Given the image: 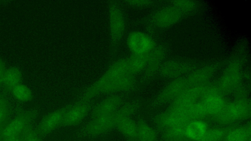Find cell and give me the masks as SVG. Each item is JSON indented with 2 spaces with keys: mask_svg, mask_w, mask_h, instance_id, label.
<instances>
[{
  "mask_svg": "<svg viewBox=\"0 0 251 141\" xmlns=\"http://www.w3.org/2000/svg\"><path fill=\"white\" fill-rule=\"evenodd\" d=\"M138 106L136 102L128 103L110 115L93 118L82 129L80 133L88 137H96L106 133L115 128L121 118L130 117Z\"/></svg>",
  "mask_w": 251,
  "mask_h": 141,
  "instance_id": "obj_1",
  "label": "cell"
},
{
  "mask_svg": "<svg viewBox=\"0 0 251 141\" xmlns=\"http://www.w3.org/2000/svg\"><path fill=\"white\" fill-rule=\"evenodd\" d=\"M127 75H132L129 69L128 58L119 60L113 65L102 76L85 91L81 101H89L92 97L100 94L102 89L107 85Z\"/></svg>",
  "mask_w": 251,
  "mask_h": 141,
  "instance_id": "obj_2",
  "label": "cell"
},
{
  "mask_svg": "<svg viewBox=\"0 0 251 141\" xmlns=\"http://www.w3.org/2000/svg\"><path fill=\"white\" fill-rule=\"evenodd\" d=\"M251 113L250 101L247 98L237 99L226 103L222 110L213 117L216 122L226 124L247 119Z\"/></svg>",
  "mask_w": 251,
  "mask_h": 141,
  "instance_id": "obj_3",
  "label": "cell"
},
{
  "mask_svg": "<svg viewBox=\"0 0 251 141\" xmlns=\"http://www.w3.org/2000/svg\"><path fill=\"white\" fill-rule=\"evenodd\" d=\"M242 77L240 64L236 60L231 61L226 67L216 86L221 94L231 92L240 85Z\"/></svg>",
  "mask_w": 251,
  "mask_h": 141,
  "instance_id": "obj_4",
  "label": "cell"
},
{
  "mask_svg": "<svg viewBox=\"0 0 251 141\" xmlns=\"http://www.w3.org/2000/svg\"><path fill=\"white\" fill-rule=\"evenodd\" d=\"M37 115L35 110L19 111L16 117L8 121L1 135V139L22 134L25 128L31 124Z\"/></svg>",
  "mask_w": 251,
  "mask_h": 141,
  "instance_id": "obj_5",
  "label": "cell"
},
{
  "mask_svg": "<svg viewBox=\"0 0 251 141\" xmlns=\"http://www.w3.org/2000/svg\"><path fill=\"white\" fill-rule=\"evenodd\" d=\"M209 84L189 87L173 100L171 108L184 109L198 101L208 93Z\"/></svg>",
  "mask_w": 251,
  "mask_h": 141,
  "instance_id": "obj_6",
  "label": "cell"
},
{
  "mask_svg": "<svg viewBox=\"0 0 251 141\" xmlns=\"http://www.w3.org/2000/svg\"><path fill=\"white\" fill-rule=\"evenodd\" d=\"M188 87L186 77L174 79L160 91L154 101V103L161 105L173 100Z\"/></svg>",
  "mask_w": 251,
  "mask_h": 141,
  "instance_id": "obj_7",
  "label": "cell"
},
{
  "mask_svg": "<svg viewBox=\"0 0 251 141\" xmlns=\"http://www.w3.org/2000/svg\"><path fill=\"white\" fill-rule=\"evenodd\" d=\"M183 13L172 4L161 8L153 15V24L160 28L173 26L180 21Z\"/></svg>",
  "mask_w": 251,
  "mask_h": 141,
  "instance_id": "obj_8",
  "label": "cell"
},
{
  "mask_svg": "<svg viewBox=\"0 0 251 141\" xmlns=\"http://www.w3.org/2000/svg\"><path fill=\"white\" fill-rule=\"evenodd\" d=\"M192 120L185 109L173 108L160 114L155 119L157 124L164 129L175 126H186Z\"/></svg>",
  "mask_w": 251,
  "mask_h": 141,
  "instance_id": "obj_9",
  "label": "cell"
},
{
  "mask_svg": "<svg viewBox=\"0 0 251 141\" xmlns=\"http://www.w3.org/2000/svg\"><path fill=\"white\" fill-rule=\"evenodd\" d=\"M127 45L133 54H148L154 47L153 39L141 31L131 33L127 39Z\"/></svg>",
  "mask_w": 251,
  "mask_h": 141,
  "instance_id": "obj_10",
  "label": "cell"
},
{
  "mask_svg": "<svg viewBox=\"0 0 251 141\" xmlns=\"http://www.w3.org/2000/svg\"><path fill=\"white\" fill-rule=\"evenodd\" d=\"M192 64L185 60L174 59L163 63L159 68L161 75L167 78L181 77L192 69Z\"/></svg>",
  "mask_w": 251,
  "mask_h": 141,
  "instance_id": "obj_11",
  "label": "cell"
},
{
  "mask_svg": "<svg viewBox=\"0 0 251 141\" xmlns=\"http://www.w3.org/2000/svg\"><path fill=\"white\" fill-rule=\"evenodd\" d=\"M69 106L53 111L46 115L35 130L39 136L46 135L61 126L65 114Z\"/></svg>",
  "mask_w": 251,
  "mask_h": 141,
  "instance_id": "obj_12",
  "label": "cell"
},
{
  "mask_svg": "<svg viewBox=\"0 0 251 141\" xmlns=\"http://www.w3.org/2000/svg\"><path fill=\"white\" fill-rule=\"evenodd\" d=\"M91 108L88 101L77 103L69 106L62 121L61 126H70L77 124L86 116Z\"/></svg>",
  "mask_w": 251,
  "mask_h": 141,
  "instance_id": "obj_13",
  "label": "cell"
},
{
  "mask_svg": "<svg viewBox=\"0 0 251 141\" xmlns=\"http://www.w3.org/2000/svg\"><path fill=\"white\" fill-rule=\"evenodd\" d=\"M217 67L216 64H209L192 71L186 77L189 87L206 84L215 74Z\"/></svg>",
  "mask_w": 251,
  "mask_h": 141,
  "instance_id": "obj_14",
  "label": "cell"
},
{
  "mask_svg": "<svg viewBox=\"0 0 251 141\" xmlns=\"http://www.w3.org/2000/svg\"><path fill=\"white\" fill-rule=\"evenodd\" d=\"M122 103V99L119 96L114 95L106 98L93 109L92 118L114 113L119 108Z\"/></svg>",
  "mask_w": 251,
  "mask_h": 141,
  "instance_id": "obj_15",
  "label": "cell"
},
{
  "mask_svg": "<svg viewBox=\"0 0 251 141\" xmlns=\"http://www.w3.org/2000/svg\"><path fill=\"white\" fill-rule=\"evenodd\" d=\"M110 24L112 38L114 41H117L123 34L125 22L121 11L113 4L110 7Z\"/></svg>",
  "mask_w": 251,
  "mask_h": 141,
  "instance_id": "obj_16",
  "label": "cell"
},
{
  "mask_svg": "<svg viewBox=\"0 0 251 141\" xmlns=\"http://www.w3.org/2000/svg\"><path fill=\"white\" fill-rule=\"evenodd\" d=\"M201 101L207 114L213 116L220 113L226 103L222 94H220L205 96L201 99Z\"/></svg>",
  "mask_w": 251,
  "mask_h": 141,
  "instance_id": "obj_17",
  "label": "cell"
},
{
  "mask_svg": "<svg viewBox=\"0 0 251 141\" xmlns=\"http://www.w3.org/2000/svg\"><path fill=\"white\" fill-rule=\"evenodd\" d=\"M22 79L21 71L16 67H11L5 70L2 84L6 91L11 92L16 86L21 83Z\"/></svg>",
  "mask_w": 251,
  "mask_h": 141,
  "instance_id": "obj_18",
  "label": "cell"
},
{
  "mask_svg": "<svg viewBox=\"0 0 251 141\" xmlns=\"http://www.w3.org/2000/svg\"><path fill=\"white\" fill-rule=\"evenodd\" d=\"M207 130V125L204 122L193 120L185 127L186 136L191 140L197 141L202 138Z\"/></svg>",
  "mask_w": 251,
  "mask_h": 141,
  "instance_id": "obj_19",
  "label": "cell"
},
{
  "mask_svg": "<svg viewBox=\"0 0 251 141\" xmlns=\"http://www.w3.org/2000/svg\"><path fill=\"white\" fill-rule=\"evenodd\" d=\"M116 128L127 139L137 140V123L130 117H124L117 123Z\"/></svg>",
  "mask_w": 251,
  "mask_h": 141,
  "instance_id": "obj_20",
  "label": "cell"
},
{
  "mask_svg": "<svg viewBox=\"0 0 251 141\" xmlns=\"http://www.w3.org/2000/svg\"><path fill=\"white\" fill-rule=\"evenodd\" d=\"M165 54V49L161 47L155 49L153 48L150 52L148 64L146 68L149 74L153 73L159 67L160 68L161 63L162 62Z\"/></svg>",
  "mask_w": 251,
  "mask_h": 141,
  "instance_id": "obj_21",
  "label": "cell"
},
{
  "mask_svg": "<svg viewBox=\"0 0 251 141\" xmlns=\"http://www.w3.org/2000/svg\"><path fill=\"white\" fill-rule=\"evenodd\" d=\"M251 124L230 130L225 136V141H251Z\"/></svg>",
  "mask_w": 251,
  "mask_h": 141,
  "instance_id": "obj_22",
  "label": "cell"
},
{
  "mask_svg": "<svg viewBox=\"0 0 251 141\" xmlns=\"http://www.w3.org/2000/svg\"><path fill=\"white\" fill-rule=\"evenodd\" d=\"M137 140L138 141H156V132L145 122L139 121L137 123Z\"/></svg>",
  "mask_w": 251,
  "mask_h": 141,
  "instance_id": "obj_23",
  "label": "cell"
},
{
  "mask_svg": "<svg viewBox=\"0 0 251 141\" xmlns=\"http://www.w3.org/2000/svg\"><path fill=\"white\" fill-rule=\"evenodd\" d=\"M149 53L133 54L132 56L128 58L129 67L132 74L146 69L149 60Z\"/></svg>",
  "mask_w": 251,
  "mask_h": 141,
  "instance_id": "obj_24",
  "label": "cell"
},
{
  "mask_svg": "<svg viewBox=\"0 0 251 141\" xmlns=\"http://www.w3.org/2000/svg\"><path fill=\"white\" fill-rule=\"evenodd\" d=\"M186 126H175L165 129L164 136L169 141H181L186 136Z\"/></svg>",
  "mask_w": 251,
  "mask_h": 141,
  "instance_id": "obj_25",
  "label": "cell"
},
{
  "mask_svg": "<svg viewBox=\"0 0 251 141\" xmlns=\"http://www.w3.org/2000/svg\"><path fill=\"white\" fill-rule=\"evenodd\" d=\"M11 113V106L7 97L0 94V127L9 121Z\"/></svg>",
  "mask_w": 251,
  "mask_h": 141,
  "instance_id": "obj_26",
  "label": "cell"
},
{
  "mask_svg": "<svg viewBox=\"0 0 251 141\" xmlns=\"http://www.w3.org/2000/svg\"><path fill=\"white\" fill-rule=\"evenodd\" d=\"M184 109L192 120L202 118L207 115L201 101L196 102Z\"/></svg>",
  "mask_w": 251,
  "mask_h": 141,
  "instance_id": "obj_27",
  "label": "cell"
},
{
  "mask_svg": "<svg viewBox=\"0 0 251 141\" xmlns=\"http://www.w3.org/2000/svg\"><path fill=\"white\" fill-rule=\"evenodd\" d=\"M14 97L21 102H27L32 98V93L25 85L21 83L16 86L11 91Z\"/></svg>",
  "mask_w": 251,
  "mask_h": 141,
  "instance_id": "obj_28",
  "label": "cell"
},
{
  "mask_svg": "<svg viewBox=\"0 0 251 141\" xmlns=\"http://www.w3.org/2000/svg\"><path fill=\"white\" fill-rule=\"evenodd\" d=\"M172 2V4L176 6L183 14L194 11L198 8L199 5L197 1L191 0H176Z\"/></svg>",
  "mask_w": 251,
  "mask_h": 141,
  "instance_id": "obj_29",
  "label": "cell"
},
{
  "mask_svg": "<svg viewBox=\"0 0 251 141\" xmlns=\"http://www.w3.org/2000/svg\"><path fill=\"white\" fill-rule=\"evenodd\" d=\"M225 132L220 128L207 130L201 139L197 141H220L224 137Z\"/></svg>",
  "mask_w": 251,
  "mask_h": 141,
  "instance_id": "obj_30",
  "label": "cell"
},
{
  "mask_svg": "<svg viewBox=\"0 0 251 141\" xmlns=\"http://www.w3.org/2000/svg\"><path fill=\"white\" fill-rule=\"evenodd\" d=\"M22 135L24 141H42L40 136L36 133L31 124L25 128Z\"/></svg>",
  "mask_w": 251,
  "mask_h": 141,
  "instance_id": "obj_31",
  "label": "cell"
},
{
  "mask_svg": "<svg viewBox=\"0 0 251 141\" xmlns=\"http://www.w3.org/2000/svg\"><path fill=\"white\" fill-rule=\"evenodd\" d=\"M127 2L133 5L137 6L148 5L151 4L153 2L152 1L149 0H130L128 1Z\"/></svg>",
  "mask_w": 251,
  "mask_h": 141,
  "instance_id": "obj_32",
  "label": "cell"
},
{
  "mask_svg": "<svg viewBox=\"0 0 251 141\" xmlns=\"http://www.w3.org/2000/svg\"><path fill=\"white\" fill-rule=\"evenodd\" d=\"M0 141H24V140L22 135L21 134L14 137L2 139Z\"/></svg>",
  "mask_w": 251,
  "mask_h": 141,
  "instance_id": "obj_33",
  "label": "cell"
},
{
  "mask_svg": "<svg viewBox=\"0 0 251 141\" xmlns=\"http://www.w3.org/2000/svg\"><path fill=\"white\" fill-rule=\"evenodd\" d=\"M5 71V69L2 62L0 59V86L2 85L3 76Z\"/></svg>",
  "mask_w": 251,
  "mask_h": 141,
  "instance_id": "obj_34",
  "label": "cell"
},
{
  "mask_svg": "<svg viewBox=\"0 0 251 141\" xmlns=\"http://www.w3.org/2000/svg\"><path fill=\"white\" fill-rule=\"evenodd\" d=\"M5 124L4 125H2V126L0 127V141H1V135H2V131L5 127V126L6 125V124Z\"/></svg>",
  "mask_w": 251,
  "mask_h": 141,
  "instance_id": "obj_35",
  "label": "cell"
},
{
  "mask_svg": "<svg viewBox=\"0 0 251 141\" xmlns=\"http://www.w3.org/2000/svg\"><path fill=\"white\" fill-rule=\"evenodd\" d=\"M127 141H136L127 139Z\"/></svg>",
  "mask_w": 251,
  "mask_h": 141,
  "instance_id": "obj_36",
  "label": "cell"
}]
</instances>
